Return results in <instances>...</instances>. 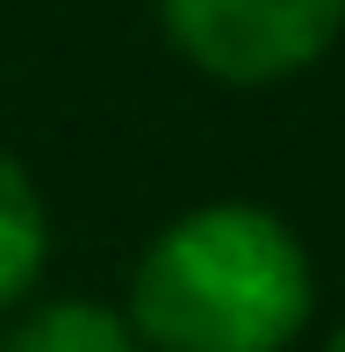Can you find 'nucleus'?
<instances>
[{
    "label": "nucleus",
    "mask_w": 345,
    "mask_h": 352,
    "mask_svg": "<svg viewBox=\"0 0 345 352\" xmlns=\"http://www.w3.org/2000/svg\"><path fill=\"white\" fill-rule=\"evenodd\" d=\"M309 309L302 237L259 201H201L144 245L122 316L144 352H288Z\"/></svg>",
    "instance_id": "f257e3e1"
},
{
    "label": "nucleus",
    "mask_w": 345,
    "mask_h": 352,
    "mask_svg": "<svg viewBox=\"0 0 345 352\" xmlns=\"http://www.w3.org/2000/svg\"><path fill=\"white\" fill-rule=\"evenodd\" d=\"M159 29L216 87H280L345 36V0H159Z\"/></svg>",
    "instance_id": "f03ea898"
},
{
    "label": "nucleus",
    "mask_w": 345,
    "mask_h": 352,
    "mask_svg": "<svg viewBox=\"0 0 345 352\" xmlns=\"http://www.w3.org/2000/svg\"><path fill=\"white\" fill-rule=\"evenodd\" d=\"M0 352H144V345H137L130 316H122L115 302L58 295V302H36V309L0 338Z\"/></svg>",
    "instance_id": "7ed1b4c3"
},
{
    "label": "nucleus",
    "mask_w": 345,
    "mask_h": 352,
    "mask_svg": "<svg viewBox=\"0 0 345 352\" xmlns=\"http://www.w3.org/2000/svg\"><path fill=\"white\" fill-rule=\"evenodd\" d=\"M43 252H51V216H43V195L29 180L22 158L0 151V309L36 287L43 274Z\"/></svg>",
    "instance_id": "20e7f679"
},
{
    "label": "nucleus",
    "mask_w": 345,
    "mask_h": 352,
    "mask_svg": "<svg viewBox=\"0 0 345 352\" xmlns=\"http://www.w3.org/2000/svg\"><path fill=\"white\" fill-rule=\"evenodd\" d=\"M324 352H345V331H338V338H331V345H324Z\"/></svg>",
    "instance_id": "39448f33"
}]
</instances>
